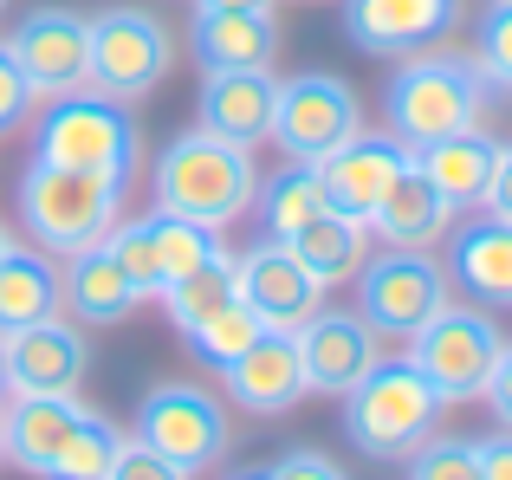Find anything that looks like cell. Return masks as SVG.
<instances>
[{"mask_svg":"<svg viewBox=\"0 0 512 480\" xmlns=\"http://www.w3.org/2000/svg\"><path fill=\"white\" fill-rule=\"evenodd\" d=\"M480 111H487V78H480L474 52L422 46V52H409L383 85L389 137H396L409 156L422 150V143L454 137V130H474Z\"/></svg>","mask_w":512,"mask_h":480,"instance_id":"cell-1","label":"cell"},{"mask_svg":"<svg viewBox=\"0 0 512 480\" xmlns=\"http://www.w3.org/2000/svg\"><path fill=\"white\" fill-rule=\"evenodd\" d=\"M33 156L59 169H85V176H111L130 189L143 169V130L124 98L85 85L65 91V98H46V111L33 124Z\"/></svg>","mask_w":512,"mask_h":480,"instance_id":"cell-2","label":"cell"},{"mask_svg":"<svg viewBox=\"0 0 512 480\" xmlns=\"http://www.w3.org/2000/svg\"><path fill=\"white\" fill-rule=\"evenodd\" d=\"M448 396L415 370V357H383L363 383L344 390V435L370 461H409L441 429Z\"/></svg>","mask_w":512,"mask_h":480,"instance_id":"cell-3","label":"cell"},{"mask_svg":"<svg viewBox=\"0 0 512 480\" xmlns=\"http://www.w3.org/2000/svg\"><path fill=\"white\" fill-rule=\"evenodd\" d=\"M253 189H260L253 150L214 137V130H188L156 156V208L188 215L201 228H234L253 208Z\"/></svg>","mask_w":512,"mask_h":480,"instance_id":"cell-4","label":"cell"},{"mask_svg":"<svg viewBox=\"0 0 512 480\" xmlns=\"http://www.w3.org/2000/svg\"><path fill=\"white\" fill-rule=\"evenodd\" d=\"M124 195L130 189L111 176H85V169H59L33 156L20 176V221L33 234V247L78 253V247H98L124 221Z\"/></svg>","mask_w":512,"mask_h":480,"instance_id":"cell-5","label":"cell"},{"mask_svg":"<svg viewBox=\"0 0 512 480\" xmlns=\"http://www.w3.org/2000/svg\"><path fill=\"white\" fill-rule=\"evenodd\" d=\"M500 351H506V331L493 325V305H467V299H448L409 338L415 370H422L448 403H474V396H487Z\"/></svg>","mask_w":512,"mask_h":480,"instance_id":"cell-6","label":"cell"},{"mask_svg":"<svg viewBox=\"0 0 512 480\" xmlns=\"http://www.w3.org/2000/svg\"><path fill=\"white\" fill-rule=\"evenodd\" d=\"M448 299H454L448 260H435L428 247H383L357 266V312L396 344H409Z\"/></svg>","mask_w":512,"mask_h":480,"instance_id":"cell-7","label":"cell"},{"mask_svg":"<svg viewBox=\"0 0 512 480\" xmlns=\"http://www.w3.org/2000/svg\"><path fill=\"white\" fill-rule=\"evenodd\" d=\"M175 72V33L150 7H104L91 20V85L111 98H150Z\"/></svg>","mask_w":512,"mask_h":480,"instance_id":"cell-8","label":"cell"},{"mask_svg":"<svg viewBox=\"0 0 512 480\" xmlns=\"http://www.w3.org/2000/svg\"><path fill=\"white\" fill-rule=\"evenodd\" d=\"M137 442H150L156 455H169L175 468L201 474L227 455L234 442V422H227L221 396L201 390V383H156L137 403Z\"/></svg>","mask_w":512,"mask_h":480,"instance_id":"cell-9","label":"cell"},{"mask_svg":"<svg viewBox=\"0 0 512 480\" xmlns=\"http://www.w3.org/2000/svg\"><path fill=\"white\" fill-rule=\"evenodd\" d=\"M363 130V104L338 72H299L279 78V104H273V143L299 163L331 156L344 137Z\"/></svg>","mask_w":512,"mask_h":480,"instance_id":"cell-10","label":"cell"},{"mask_svg":"<svg viewBox=\"0 0 512 480\" xmlns=\"http://www.w3.org/2000/svg\"><path fill=\"white\" fill-rule=\"evenodd\" d=\"M0 364H7V396H78L91 370L85 325L52 312L39 325L0 331Z\"/></svg>","mask_w":512,"mask_h":480,"instance_id":"cell-11","label":"cell"},{"mask_svg":"<svg viewBox=\"0 0 512 480\" xmlns=\"http://www.w3.org/2000/svg\"><path fill=\"white\" fill-rule=\"evenodd\" d=\"M20 72L33 78L39 98H65V91L91 85V20L72 7H33L7 33Z\"/></svg>","mask_w":512,"mask_h":480,"instance_id":"cell-12","label":"cell"},{"mask_svg":"<svg viewBox=\"0 0 512 480\" xmlns=\"http://www.w3.org/2000/svg\"><path fill=\"white\" fill-rule=\"evenodd\" d=\"M292 344H299V364H305V390L318 396H344L350 383H363L389 357L383 331L363 312H325V305L292 331Z\"/></svg>","mask_w":512,"mask_h":480,"instance_id":"cell-13","label":"cell"},{"mask_svg":"<svg viewBox=\"0 0 512 480\" xmlns=\"http://www.w3.org/2000/svg\"><path fill=\"white\" fill-rule=\"evenodd\" d=\"M467 0H344V33L370 59H409L461 26Z\"/></svg>","mask_w":512,"mask_h":480,"instance_id":"cell-14","label":"cell"},{"mask_svg":"<svg viewBox=\"0 0 512 480\" xmlns=\"http://www.w3.org/2000/svg\"><path fill=\"white\" fill-rule=\"evenodd\" d=\"M234 260H240V305H247L266 331H299L305 318L325 305V286L292 260L286 240H260V247L234 253Z\"/></svg>","mask_w":512,"mask_h":480,"instance_id":"cell-15","label":"cell"},{"mask_svg":"<svg viewBox=\"0 0 512 480\" xmlns=\"http://www.w3.org/2000/svg\"><path fill=\"white\" fill-rule=\"evenodd\" d=\"M409 163H415V156L402 150L396 137H363V130H357V137H344L331 156H318V176H325L331 208L370 221L376 202L402 182V169H409Z\"/></svg>","mask_w":512,"mask_h":480,"instance_id":"cell-16","label":"cell"},{"mask_svg":"<svg viewBox=\"0 0 512 480\" xmlns=\"http://www.w3.org/2000/svg\"><path fill=\"white\" fill-rule=\"evenodd\" d=\"M273 104H279L273 65H253V72H208V78H201V91H195L201 130L240 143V150H253V143L273 137Z\"/></svg>","mask_w":512,"mask_h":480,"instance_id":"cell-17","label":"cell"},{"mask_svg":"<svg viewBox=\"0 0 512 480\" xmlns=\"http://www.w3.org/2000/svg\"><path fill=\"white\" fill-rule=\"evenodd\" d=\"M221 377H227V396L247 416H286L292 403H305V364H299L292 331H260Z\"/></svg>","mask_w":512,"mask_h":480,"instance_id":"cell-18","label":"cell"},{"mask_svg":"<svg viewBox=\"0 0 512 480\" xmlns=\"http://www.w3.org/2000/svg\"><path fill=\"white\" fill-rule=\"evenodd\" d=\"M59 279H65V312H72L85 331H111V325H124L137 305H150L137 292V279L117 266V253L104 247V240H98V247L65 253Z\"/></svg>","mask_w":512,"mask_h":480,"instance_id":"cell-19","label":"cell"},{"mask_svg":"<svg viewBox=\"0 0 512 480\" xmlns=\"http://www.w3.org/2000/svg\"><path fill=\"white\" fill-rule=\"evenodd\" d=\"M188 46H195L201 72H253V65H273V52H279L273 7H195Z\"/></svg>","mask_w":512,"mask_h":480,"instance_id":"cell-20","label":"cell"},{"mask_svg":"<svg viewBox=\"0 0 512 480\" xmlns=\"http://www.w3.org/2000/svg\"><path fill=\"white\" fill-rule=\"evenodd\" d=\"M448 279L474 305H512V221L480 215L448 228Z\"/></svg>","mask_w":512,"mask_h":480,"instance_id":"cell-21","label":"cell"},{"mask_svg":"<svg viewBox=\"0 0 512 480\" xmlns=\"http://www.w3.org/2000/svg\"><path fill=\"white\" fill-rule=\"evenodd\" d=\"M78 416H85V403H78V396H7V403H0L7 461L46 480V474H52V461H59V448L72 442Z\"/></svg>","mask_w":512,"mask_h":480,"instance_id":"cell-22","label":"cell"},{"mask_svg":"<svg viewBox=\"0 0 512 480\" xmlns=\"http://www.w3.org/2000/svg\"><path fill=\"white\" fill-rule=\"evenodd\" d=\"M493 163H500V143H493L480 124H474V130H454V137L422 143V150H415V169L435 182V195L454 208V215H461V208H480Z\"/></svg>","mask_w":512,"mask_h":480,"instance_id":"cell-23","label":"cell"},{"mask_svg":"<svg viewBox=\"0 0 512 480\" xmlns=\"http://www.w3.org/2000/svg\"><path fill=\"white\" fill-rule=\"evenodd\" d=\"M454 228V208L435 195V182L422 176V169H402V182L376 202V215H370V234L383 240V247H441Z\"/></svg>","mask_w":512,"mask_h":480,"instance_id":"cell-24","label":"cell"},{"mask_svg":"<svg viewBox=\"0 0 512 480\" xmlns=\"http://www.w3.org/2000/svg\"><path fill=\"white\" fill-rule=\"evenodd\" d=\"M286 247H292V260L331 292V286H344V279H357V266L370 260V221L344 215V208H325V215H312L299 234H286Z\"/></svg>","mask_w":512,"mask_h":480,"instance_id":"cell-25","label":"cell"},{"mask_svg":"<svg viewBox=\"0 0 512 480\" xmlns=\"http://www.w3.org/2000/svg\"><path fill=\"white\" fill-rule=\"evenodd\" d=\"M65 312V279H59V253L46 247H13L0 260V331L39 325V318Z\"/></svg>","mask_w":512,"mask_h":480,"instance_id":"cell-26","label":"cell"},{"mask_svg":"<svg viewBox=\"0 0 512 480\" xmlns=\"http://www.w3.org/2000/svg\"><path fill=\"white\" fill-rule=\"evenodd\" d=\"M253 208H260L266 240H286V234H299L312 215H325L331 195H325V176H318V163H299V156H292L279 176H266L260 189H253Z\"/></svg>","mask_w":512,"mask_h":480,"instance_id":"cell-27","label":"cell"},{"mask_svg":"<svg viewBox=\"0 0 512 480\" xmlns=\"http://www.w3.org/2000/svg\"><path fill=\"white\" fill-rule=\"evenodd\" d=\"M240 299V260L234 253H208L201 266H188L182 279H169L163 286V312L175 318V331H188V325H201V318H214L221 305H234Z\"/></svg>","mask_w":512,"mask_h":480,"instance_id":"cell-28","label":"cell"},{"mask_svg":"<svg viewBox=\"0 0 512 480\" xmlns=\"http://www.w3.org/2000/svg\"><path fill=\"white\" fill-rule=\"evenodd\" d=\"M117 442H124V429H117L111 416H98V409H85L72 429V442L59 448V461H52L46 480H104L117 461Z\"/></svg>","mask_w":512,"mask_h":480,"instance_id":"cell-29","label":"cell"},{"mask_svg":"<svg viewBox=\"0 0 512 480\" xmlns=\"http://www.w3.org/2000/svg\"><path fill=\"white\" fill-rule=\"evenodd\" d=\"M150 240H156V266H163V286H169V279H182L188 266H201L208 253H221V228H201V221L169 215V208H156V215H150ZM156 299H163V292H156Z\"/></svg>","mask_w":512,"mask_h":480,"instance_id":"cell-30","label":"cell"},{"mask_svg":"<svg viewBox=\"0 0 512 480\" xmlns=\"http://www.w3.org/2000/svg\"><path fill=\"white\" fill-rule=\"evenodd\" d=\"M260 331H266V325H260V318H253L247 305L234 299V305H221L214 318H201V325H188L182 338H188V351H195V357H201L208 370H227V364H234V357L247 351L253 338H260Z\"/></svg>","mask_w":512,"mask_h":480,"instance_id":"cell-31","label":"cell"},{"mask_svg":"<svg viewBox=\"0 0 512 480\" xmlns=\"http://www.w3.org/2000/svg\"><path fill=\"white\" fill-rule=\"evenodd\" d=\"M104 247L117 253V266H124L130 279H137V292H143V299H156V292H163V266H156L150 215H137V221H117V228L104 234Z\"/></svg>","mask_w":512,"mask_h":480,"instance_id":"cell-32","label":"cell"},{"mask_svg":"<svg viewBox=\"0 0 512 480\" xmlns=\"http://www.w3.org/2000/svg\"><path fill=\"white\" fill-rule=\"evenodd\" d=\"M409 480H480V442H467V435H428L409 455Z\"/></svg>","mask_w":512,"mask_h":480,"instance_id":"cell-33","label":"cell"},{"mask_svg":"<svg viewBox=\"0 0 512 480\" xmlns=\"http://www.w3.org/2000/svg\"><path fill=\"white\" fill-rule=\"evenodd\" d=\"M474 65L487 78V91H512V0L487 7V20L474 33Z\"/></svg>","mask_w":512,"mask_h":480,"instance_id":"cell-34","label":"cell"},{"mask_svg":"<svg viewBox=\"0 0 512 480\" xmlns=\"http://www.w3.org/2000/svg\"><path fill=\"white\" fill-rule=\"evenodd\" d=\"M33 104H39V91H33V78L20 72V59H13V46L0 39V137H13V130L33 117Z\"/></svg>","mask_w":512,"mask_h":480,"instance_id":"cell-35","label":"cell"},{"mask_svg":"<svg viewBox=\"0 0 512 480\" xmlns=\"http://www.w3.org/2000/svg\"><path fill=\"white\" fill-rule=\"evenodd\" d=\"M104 480H195V474L175 468L169 455H156L150 442L124 435V442H117V461H111V474H104Z\"/></svg>","mask_w":512,"mask_h":480,"instance_id":"cell-36","label":"cell"},{"mask_svg":"<svg viewBox=\"0 0 512 480\" xmlns=\"http://www.w3.org/2000/svg\"><path fill=\"white\" fill-rule=\"evenodd\" d=\"M234 480H344V474H338V461H325L318 448H292L286 461H273V468H247Z\"/></svg>","mask_w":512,"mask_h":480,"instance_id":"cell-37","label":"cell"},{"mask_svg":"<svg viewBox=\"0 0 512 480\" xmlns=\"http://www.w3.org/2000/svg\"><path fill=\"white\" fill-rule=\"evenodd\" d=\"M480 208H487V215H500V221H512V143H500V163H493V176H487Z\"/></svg>","mask_w":512,"mask_h":480,"instance_id":"cell-38","label":"cell"},{"mask_svg":"<svg viewBox=\"0 0 512 480\" xmlns=\"http://www.w3.org/2000/svg\"><path fill=\"white\" fill-rule=\"evenodd\" d=\"M480 403L500 416V429H512V344L500 351V364H493V383H487V396Z\"/></svg>","mask_w":512,"mask_h":480,"instance_id":"cell-39","label":"cell"},{"mask_svg":"<svg viewBox=\"0 0 512 480\" xmlns=\"http://www.w3.org/2000/svg\"><path fill=\"white\" fill-rule=\"evenodd\" d=\"M480 480H512V429L480 442Z\"/></svg>","mask_w":512,"mask_h":480,"instance_id":"cell-40","label":"cell"},{"mask_svg":"<svg viewBox=\"0 0 512 480\" xmlns=\"http://www.w3.org/2000/svg\"><path fill=\"white\" fill-rule=\"evenodd\" d=\"M195 7H273V0H195Z\"/></svg>","mask_w":512,"mask_h":480,"instance_id":"cell-41","label":"cell"},{"mask_svg":"<svg viewBox=\"0 0 512 480\" xmlns=\"http://www.w3.org/2000/svg\"><path fill=\"white\" fill-rule=\"evenodd\" d=\"M7 253H13V234H7V228H0V260H7Z\"/></svg>","mask_w":512,"mask_h":480,"instance_id":"cell-42","label":"cell"},{"mask_svg":"<svg viewBox=\"0 0 512 480\" xmlns=\"http://www.w3.org/2000/svg\"><path fill=\"white\" fill-rule=\"evenodd\" d=\"M0 403H7V364H0Z\"/></svg>","mask_w":512,"mask_h":480,"instance_id":"cell-43","label":"cell"},{"mask_svg":"<svg viewBox=\"0 0 512 480\" xmlns=\"http://www.w3.org/2000/svg\"><path fill=\"white\" fill-rule=\"evenodd\" d=\"M0 461H7V429H0Z\"/></svg>","mask_w":512,"mask_h":480,"instance_id":"cell-44","label":"cell"},{"mask_svg":"<svg viewBox=\"0 0 512 480\" xmlns=\"http://www.w3.org/2000/svg\"><path fill=\"white\" fill-rule=\"evenodd\" d=\"M0 7H7V0H0Z\"/></svg>","mask_w":512,"mask_h":480,"instance_id":"cell-45","label":"cell"}]
</instances>
